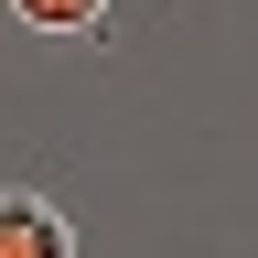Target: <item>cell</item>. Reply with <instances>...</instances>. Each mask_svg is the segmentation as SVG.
Segmentation results:
<instances>
[{
    "label": "cell",
    "instance_id": "cell-1",
    "mask_svg": "<svg viewBox=\"0 0 258 258\" xmlns=\"http://www.w3.org/2000/svg\"><path fill=\"white\" fill-rule=\"evenodd\" d=\"M0 258H76V215H64L54 194L11 183L0 194Z\"/></svg>",
    "mask_w": 258,
    "mask_h": 258
},
{
    "label": "cell",
    "instance_id": "cell-2",
    "mask_svg": "<svg viewBox=\"0 0 258 258\" xmlns=\"http://www.w3.org/2000/svg\"><path fill=\"white\" fill-rule=\"evenodd\" d=\"M0 11H11L22 32H86V43L108 32V0H0Z\"/></svg>",
    "mask_w": 258,
    "mask_h": 258
}]
</instances>
